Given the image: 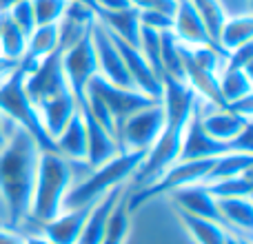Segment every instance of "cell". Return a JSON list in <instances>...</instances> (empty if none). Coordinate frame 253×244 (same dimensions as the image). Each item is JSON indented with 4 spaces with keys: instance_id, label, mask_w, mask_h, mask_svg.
Instances as JSON below:
<instances>
[{
    "instance_id": "1",
    "label": "cell",
    "mask_w": 253,
    "mask_h": 244,
    "mask_svg": "<svg viewBox=\"0 0 253 244\" xmlns=\"http://www.w3.org/2000/svg\"><path fill=\"white\" fill-rule=\"evenodd\" d=\"M40 147L16 124L0 151V198L7 209V229L20 233L29 224V202L38 169Z\"/></svg>"
},
{
    "instance_id": "2",
    "label": "cell",
    "mask_w": 253,
    "mask_h": 244,
    "mask_svg": "<svg viewBox=\"0 0 253 244\" xmlns=\"http://www.w3.org/2000/svg\"><path fill=\"white\" fill-rule=\"evenodd\" d=\"M91 171L87 162L67 160L58 151H40L38 169H36L34 191L29 202V222L42 227L62 211L67 191L71 184Z\"/></svg>"
},
{
    "instance_id": "3",
    "label": "cell",
    "mask_w": 253,
    "mask_h": 244,
    "mask_svg": "<svg viewBox=\"0 0 253 244\" xmlns=\"http://www.w3.org/2000/svg\"><path fill=\"white\" fill-rule=\"evenodd\" d=\"M142 158H144V153L120 151L118 156L107 160L105 164L91 169L84 178H80L78 182L71 184V189L65 196V202H62V209L89 206L96 200H100L105 193H109L111 189L129 184L131 175H133V171L138 169Z\"/></svg>"
},
{
    "instance_id": "4",
    "label": "cell",
    "mask_w": 253,
    "mask_h": 244,
    "mask_svg": "<svg viewBox=\"0 0 253 244\" xmlns=\"http://www.w3.org/2000/svg\"><path fill=\"white\" fill-rule=\"evenodd\" d=\"M25 71H27V65L20 60L18 69L13 71L7 80L0 82V114L11 120L13 124H18L20 129H25L27 133L38 142L40 151H56L53 140L49 138L42 129L38 109H36L34 102H31L29 96L25 93V87H22Z\"/></svg>"
},
{
    "instance_id": "5",
    "label": "cell",
    "mask_w": 253,
    "mask_h": 244,
    "mask_svg": "<svg viewBox=\"0 0 253 244\" xmlns=\"http://www.w3.org/2000/svg\"><path fill=\"white\" fill-rule=\"evenodd\" d=\"M162 129H165V111L160 100H156L153 105L131 114L118 124L116 131L118 149L129 153H147V149L158 140Z\"/></svg>"
},
{
    "instance_id": "6",
    "label": "cell",
    "mask_w": 253,
    "mask_h": 244,
    "mask_svg": "<svg viewBox=\"0 0 253 244\" xmlns=\"http://www.w3.org/2000/svg\"><path fill=\"white\" fill-rule=\"evenodd\" d=\"M93 25V22H91ZM60 67L65 74L67 87H69L71 96L76 100V107L84 102V93H87V84L91 82L93 76H98L96 67V51H93V40H91V27L80 40H76L71 47H67L60 53Z\"/></svg>"
},
{
    "instance_id": "7",
    "label": "cell",
    "mask_w": 253,
    "mask_h": 244,
    "mask_svg": "<svg viewBox=\"0 0 253 244\" xmlns=\"http://www.w3.org/2000/svg\"><path fill=\"white\" fill-rule=\"evenodd\" d=\"M87 93L91 98H96L107 109V114L111 116V120L116 124V131H118V124L125 118H129L131 114H135V111L156 102V98H149L147 93L138 91V89L118 87V84H111L107 80H102L100 76H93L91 78V82L87 84Z\"/></svg>"
},
{
    "instance_id": "8",
    "label": "cell",
    "mask_w": 253,
    "mask_h": 244,
    "mask_svg": "<svg viewBox=\"0 0 253 244\" xmlns=\"http://www.w3.org/2000/svg\"><path fill=\"white\" fill-rule=\"evenodd\" d=\"M91 40H93V51H96L98 76L111 84H118V87H133L129 80V74L125 69L123 56H120L118 47L114 42V36L98 20H93L91 25Z\"/></svg>"
},
{
    "instance_id": "9",
    "label": "cell",
    "mask_w": 253,
    "mask_h": 244,
    "mask_svg": "<svg viewBox=\"0 0 253 244\" xmlns=\"http://www.w3.org/2000/svg\"><path fill=\"white\" fill-rule=\"evenodd\" d=\"M198 120L207 135L233 149V140L251 124V118L236 114L227 107H209L198 100Z\"/></svg>"
},
{
    "instance_id": "10",
    "label": "cell",
    "mask_w": 253,
    "mask_h": 244,
    "mask_svg": "<svg viewBox=\"0 0 253 244\" xmlns=\"http://www.w3.org/2000/svg\"><path fill=\"white\" fill-rule=\"evenodd\" d=\"M227 151H233V149L205 133V129L200 126V120H198V107H196L191 120L184 126L178 160H213V158L222 156Z\"/></svg>"
},
{
    "instance_id": "11",
    "label": "cell",
    "mask_w": 253,
    "mask_h": 244,
    "mask_svg": "<svg viewBox=\"0 0 253 244\" xmlns=\"http://www.w3.org/2000/svg\"><path fill=\"white\" fill-rule=\"evenodd\" d=\"M126 191H129L126 184L125 187H116V189H111L109 193H105L100 200L93 202L91 211H89V215H87V222H84V227H83V233H80L76 244H100L102 242L107 227H109L111 213H114V209L120 204V200L126 196Z\"/></svg>"
},
{
    "instance_id": "12",
    "label": "cell",
    "mask_w": 253,
    "mask_h": 244,
    "mask_svg": "<svg viewBox=\"0 0 253 244\" xmlns=\"http://www.w3.org/2000/svg\"><path fill=\"white\" fill-rule=\"evenodd\" d=\"M89 211H91V204L78 206V209H62L56 218L40 227V233L51 244H76L87 222Z\"/></svg>"
},
{
    "instance_id": "13",
    "label": "cell",
    "mask_w": 253,
    "mask_h": 244,
    "mask_svg": "<svg viewBox=\"0 0 253 244\" xmlns=\"http://www.w3.org/2000/svg\"><path fill=\"white\" fill-rule=\"evenodd\" d=\"M171 34L178 38V42L187 44V47L213 44V40L209 38V34H207L205 25H202V20H200V16H198L191 0H178V2H175Z\"/></svg>"
},
{
    "instance_id": "14",
    "label": "cell",
    "mask_w": 253,
    "mask_h": 244,
    "mask_svg": "<svg viewBox=\"0 0 253 244\" xmlns=\"http://www.w3.org/2000/svg\"><path fill=\"white\" fill-rule=\"evenodd\" d=\"M78 111L83 116L84 131H87V158H84V162L91 169H96V166L105 164L107 160H111L114 156H118L120 149H118V142H116V135H111L105 126L98 124L84 109H78Z\"/></svg>"
},
{
    "instance_id": "15",
    "label": "cell",
    "mask_w": 253,
    "mask_h": 244,
    "mask_svg": "<svg viewBox=\"0 0 253 244\" xmlns=\"http://www.w3.org/2000/svg\"><path fill=\"white\" fill-rule=\"evenodd\" d=\"M171 200L175 202L178 211H182V213L196 215V218H205V220H213V222L222 224L218 206H215V198L211 196L205 184H191V187L178 189V191L171 193Z\"/></svg>"
},
{
    "instance_id": "16",
    "label": "cell",
    "mask_w": 253,
    "mask_h": 244,
    "mask_svg": "<svg viewBox=\"0 0 253 244\" xmlns=\"http://www.w3.org/2000/svg\"><path fill=\"white\" fill-rule=\"evenodd\" d=\"M38 116H40V122H42V129L44 133L49 135L51 140H56V135L65 129V124L78 114V107H76V100L71 96V91L58 93V96H51L47 98L44 102H40L38 107Z\"/></svg>"
},
{
    "instance_id": "17",
    "label": "cell",
    "mask_w": 253,
    "mask_h": 244,
    "mask_svg": "<svg viewBox=\"0 0 253 244\" xmlns=\"http://www.w3.org/2000/svg\"><path fill=\"white\" fill-rule=\"evenodd\" d=\"M215 206H218L220 220H222V224L229 229V233L251 240V229H253L251 196H247V198H222V200H215Z\"/></svg>"
},
{
    "instance_id": "18",
    "label": "cell",
    "mask_w": 253,
    "mask_h": 244,
    "mask_svg": "<svg viewBox=\"0 0 253 244\" xmlns=\"http://www.w3.org/2000/svg\"><path fill=\"white\" fill-rule=\"evenodd\" d=\"M53 147L67 160H78L84 162L87 158V131H84V122L80 111L65 124V129L56 135Z\"/></svg>"
},
{
    "instance_id": "19",
    "label": "cell",
    "mask_w": 253,
    "mask_h": 244,
    "mask_svg": "<svg viewBox=\"0 0 253 244\" xmlns=\"http://www.w3.org/2000/svg\"><path fill=\"white\" fill-rule=\"evenodd\" d=\"M218 91H220V98H222L224 107L249 98L251 91H253L251 71L222 65V69L218 71Z\"/></svg>"
},
{
    "instance_id": "20",
    "label": "cell",
    "mask_w": 253,
    "mask_h": 244,
    "mask_svg": "<svg viewBox=\"0 0 253 244\" xmlns=\"http://www.w3.org/2000/svg\"><path fill=\"white\" fill-rule=\"evenodd\" d=\"M96 20L109 31L111 36L125 40L138 47V31H140V11L135 7L123 9V11L96 13Z\"/></svg>"
},
{
    "instance_id": "21",
    "label": "cell",
    "mask_w": 253,
    "mask_h": 244,
    "mask_svg": "<svg viewBox=\"0 0 253 244\" xmlns=\"http://www.w3.org/2000/svg\"><path fill=\"white\" fill-rule=\"evenodd\" d=\"M251 38H253L251 13H247V16H227L218 31L215 44H218L224 53H229V51H236V49L249 44Z\"/></svg>"
},
{
    "instance_id": "22",
    "label": "cell",
    "mask_w": 253,
    "mask_h": 244,
    "mask_svg": "<svg viewBox=\"0 0 253 244\" xmlns=\"http://www.w3.org/2000/svg\"><path fill=\"white\" fill-rule=\"evenodd\" d=\"M178 218L182 222L184 231L193 240V244H227L229 229L222 227V224L213 222V220L196 218V215L182 213V211H178Z\"/></svg>"
},
{
    "instance_id": "23",
    "label": "cell",
    "mask_w": 253,
    "mask_h": 244,
    "mask_svg": "<svg viewBox=\"0 0 253 244\" xmlns=\"http://www.w3.org/2000/svg\"><path fill=\"white\" fill-rule=\"evenodd\" d=\"M253 169V153H245V151H227L222 156L213 158V164H211L209 173H207L205 182L202 184H211L218 182L224 178H233V175L247 173Z\"/></svg>"
},
{
    "instance_id": "24",
    "label": "cell",
    "mask_w": 253,
    "mask_h": 244,
    "mask_svg": "<svg viewBox=\"0 0 253 244\" xmlns=\"http://www.w3.org/2000/svg\"><path fill=\"white\" fill-rule=\"evenodd\" d=\"M53 51H60V44H58V25H40L27 36V47H25V58L22 60L36 62Z\"/></svg>"
},
{
    "instance_id": "25",
    "label": "cell",
    "mask_w": 253,
    "mask_h": 244,
    "mask_svg": "<svg viewBox=\"0 0 253 244\" xmlns=\"http://www.w3.org/2000/svg\"><path fill=\"white\" fill-rule=\"evenodd\" d=\"M27 36L9 20L7 13H0V56L20 62L25 58Z\"/></svg>"
},
{
    "instance_id": "26",
    "label": "cell",
    "mask_w": 253,
    "mask_h": 244,
    "mask_svg": "<svg viewBox=\"0 0 253 244\" xmlns=\"http://www.w3.org/2000/svg\"><path fill=\"white\" fill-rule=\"evenodd\" d=\"M209 189V193L215 200H222V198H247L253 191V182H251V171L240 175H233V178H224L218 182L205 184Z\"/></svg>"
},
{
    "instance_id": "27",
    "label": "cell",
    "mask_w": 253,
    "mask_h": 244,
    "mask_svg": "<svg viewBox=\"0 0 253 244\" xmlns=\"http://www.w3.org/2000/svg\"><path fill=\"white\" fill-rule=\"evenodd\" d=\"M131 229V213L126 209V196L120 200V204L114 209L109 220V227L105 231V238H102L100 244H125L126 236H129Z\"/></svg>"
},
{
    "instance_id": "28",
    "label": "cell",
    "mask_w": 253,
    "mask_h": 244,
    "mask_svg": "<svg viewBox=\"0 0 253 244\" xmlns=\"http://www.w3.org/2000/svg\"><path fill=\"white\" fill-rule=\"evenodd\" d=\"M191 2H193V7H196L198 16H200L202 25H205L209 38L213 40V44H215V40H218V31H220V27H222L224 18H227L224 11L220 9V4L215 2V0H191Z\"/></svg>"
},
{
    "instance_id": "29",
    "label": "cell",
    "mask_w": 253,
    "mask_h": 244,
    "mask_svg": "<svg viewBox=\"0 0 253 244\" xmlns=\"http://www.w3.org/2000/svg\"><path fill=\"white\" fill-rule=\"evenodd\" d=\"M34 9L36 27L40 25H58L65 16L71 0H29Z\"/></svg>"
},
{
    "instance_id": "30",
    "label": "cell",
    "mask_w": 253,
    "mask_h": 244,
    "mask_svg": "<svg viewBox=\"0 0 253 244\" xmlns=\"http://www.w3.org/2000/svg\"><path fill=\"white\" fill-rule=\"evenodd\" d=\"M4 13H7L9 20H11L25 36H29L31 31L36 29V18H34V9H31L29 0H18V2H13Z\"/></svg>"
},
{
    "instance_id": "31",
    "label": "cell",
    "mask_w": 253,
    "mask_h": 244,
    "mask_svg": "<svg viewBox=\"0 0 253 244\" xmlns=\"http://www.w3.org/2000/svg\"><path fill=\"white\" fill-rule=\"evenodd\" d=\"M140 25L151 27L156 31H171L173 27V16H167L162 11H140Z\"/></svg>"
},
{
    "instance_id": "32",
    "label": "cell",
    "mask_w": 253,
    "mask_h": 244,
    "mask_svg": "<svg viewBox=\"0 0 253 244\" xmlns=\"http://www.w3.org/2000/svg\"><path fill=\"white\" fill-rule=\"evenodd\" d=\"M129 2L138 11H162L167 16H173L178 0H129Z\"/></svg>"
},
{
    "instance_id": "33",
    "label": "cell",
    "mask_w": 253,
    "mask_h": 244,
    "mask_svg": "<svg viewBox=\"0 0 253 244\" xmlns=\"http://www.w3.org/2000/svg\"><path fill=\"white\" fill-rule=\"evenodd\" d=\"M13 129H16V124L0 114V151L4 149V144H7V140H9V135H11Z\"/></svg>"
},
{
    "instance_id": "34",
    "label": "cell",
    "mask_w": 253,
    "mask_h": 244,
    "mask_svg": "<svg viewBox=\"0 0 253 244\" xmlns=\"http://www.w3.org/2000/svg\"><path fill=\"white\" fill-rule=\"evenodd\" d=\"M18 65H20L18 60H9V58L0 56V82H2V80H7L9 76L18 69Z\"/></svg>"
},
{
    "instance_id": "35",
    "label": "cell",
    "mask_w": 253,
    "mask_h": 244,
    "mask_svg": "<svg viewBox=\"0 0 253 244\" xmlns=\"http://www.w3.org/2000/svg\"><path fill=\"white\" fill-rule=\"evenodd\" d=\"M0 244H22V233L0 227Z\"/></svg>"
},
{
    "instance_id": "36",
    "label": "cell",
    "mask_w": 253,
    "mask_h": 244,
    "mask_svg": "<svg viewBox=\"0 0 253 244\" xmlns=\"http://www.w3.org/2000/svg\"><path fill=\"white\" fill-rule=\"evenodd\" d=\"M22 244H51V242H49L38 229L36 233H22Z\"/></svg>"
},
{
    "instance_id": "37",
    "label": "cell",
    "mask_w": 253,
    "mask_h": 244,
    "mask_svg": "<svg viewBox=\"0 0 253 244\" xmlns=\"http://www.w3.org/2000/svg\"><path fill=\"white\" fill-rule=\"evenodd\" d=\"M227 244H251V240H247V238H240V236H233V233H229Z\"/></svg>"
},
{
    "instance_id": "38",
    "label": "cell",
    "mask_w": 253,
    "mask_h": 244,
    "mask_svg": "<svg viewBox=\"0 0 253 244\" xmlns=\"http://www.w3.org/2000/svg\"><path fill=\"white\" fill-rule=\"evenodd\" d=\"M13 2H18V0H0V11H7Z\"/></svg>"
}]
</instances>
